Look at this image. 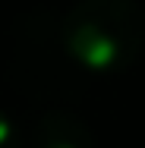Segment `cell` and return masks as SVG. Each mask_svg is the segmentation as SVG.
Here are the masks:
<instances>
[{"instance_id":"cell-1","label":"cell","mask_w":145,"mask_h":148,"mask_svg":"<svg viewBox=\"0 0 145 148\" xmlns=\"http://www.w3.org/2000/svg\"><path fill=\"white\" fill-rule=\"evenodd\" d=\"M60 38L79 69L117 73L142 51L145 10L139 0H79L63 16Z\"/></svg>"},{"instance_id":"cell-3","label":"cell","mask_w":145,"mask_h":148,"mask_svg":"<svg viewBox=\"0 0 145 148\" xmlns=\"http://www.w3.org/2000/svg\"><path fill=\"white\" fill-rule=\"evenodd\" d=\"M0 148H25L22 145V136L16 132V126L0 114Z\"/></svg>"},{"instance_id":"cell-2","label":"cell","mask_w":145,"mask_h":148,"mask_svg":"<svg viewBox=\"0 0 145 148\" xmlns=\"http://www.w3.org/2000/svg\"><path fill=\"white\" fill-rule=\"evenodd\" d=\"M29 148H91V132L69 114H44L29 132Z\"/></svg>"}]
</instances>
